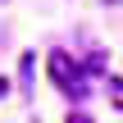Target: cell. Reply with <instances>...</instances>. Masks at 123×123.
Instances as JSON below:
<instances>
[{"label":"cell","mask_w":123,"mask_h":123,"mask_svg":"<svg viewBox=\"0 0 123 123\" xmlns=\"http://www.w3.org/2000/svg\"><path fill=\"white\" fill-rule=\"evenodd\" d=\"M0 96H9V78H0Z\"/></svg>","instance_id":"obj_3"},{"label":"cell","mask_w":123,"mask_h":123,"mask_svg":"<svg viewBox=\"0 0 123 123\" xmlns=\"http://www.w3.org/2000/svg\"><path fill=\"white\" fill-rule=\"evenodd\" d=\"M50 78L59 82V91H64L68 100H82V96H87V82H82V73H78V59H68L64 50L50 55Z\"/></svg>","instance_id":"obj_1"},{"label":"cell","mask_w":123,"mask_h":123,"mask_svg":"<svg viewBox=\"0 0 123 123\" xmlns=\"http://www.w3.org/2000/svg\"><path fill=\"white\" fill-rule=\"evenodd\" d=\"M68 123H91V119H87V114H68Z\"/></svg>","instance_id":"obj_2"}]
</instances>
